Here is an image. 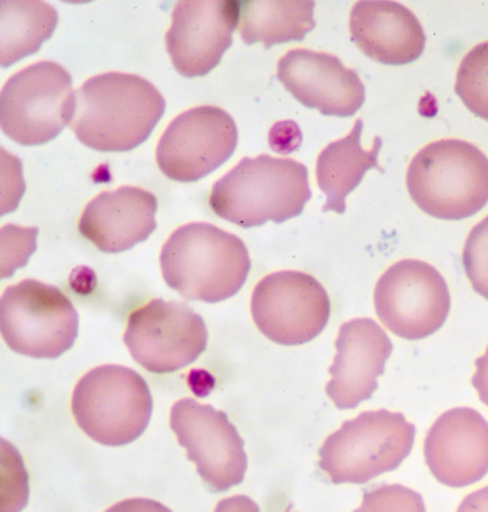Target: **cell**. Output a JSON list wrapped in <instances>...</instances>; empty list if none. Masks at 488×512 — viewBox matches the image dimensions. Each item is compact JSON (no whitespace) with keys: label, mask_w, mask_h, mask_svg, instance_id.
Listing matches in <instances>:
<instances>
[{"label":"cell","mask_w":488,"mask_h":512,"mask_svg":"<svg viewBox=\"0 0 488 512\" xmlns=\"http://www.w3.org/2000/svg\"><path fill=\"white\" fill-rule=\"evenodd\" d=\"M165 99L141 76L108 72L76 94L72 131L98 152H129L146 142L165 113Z\"/></svg>","instance_id":"cell-1"},{"label":"cell","mask_w":488,"mask_h":512,"mask_svg":"<svg viewBox=\"0 0 488 512\" xmlns=\"http://www.w3.org/2000/svg\"><path fill=\"white\" fill-rule=\"evenodd\" d=\"M160 266L165 282L182 297L215 304L241 291L252 264L240 238L207 222H193L164 244Z\"/></svg>","instance_id":"cell-2"},{"label":"cell","mask_w":488,"mask_h":512,"mask_svg":"<svg viewBox=\"0 0 488 512\" xmlns=\"http://www.w3.org/2000/svg\"><path fill=\"white\" fill-rule=\"evenodd\" d=\"M310 198L308 169L303 164L264 154L244 158L216 182L209 204L221 219L252 228L295 219Z\"/></svg>","instance_id":"cell-3"},{"label":"cell","mask_w":488,"mask_h":512,"mask_svg":"<svg viewBox=\"0 0 488 512\" xmlns=\"http://www.w3.org/2000/svg\"><path fill=\"white\" fill-rule=\"evenodd\" d=\"M407 187L424 213L441 220L468 219L488 203V159L474 144L442 139L415 155Z\"/></svg>","instance_id":"cell-4"},{"label":"cell","mask_w":488,"mask_h":512,"mask_svg":"<svg viewBox=\"0 0 488 512\" xmlns=\"http://www.w3.org/2000/svg\"><path fill=\"white\" fill-rule=\"evenodd\" d=\"M153 398L144 378L129 367L104 365L83 376L72 394V414L93 441L122 447L147 430Z\"/></svg>","instance_id":"cell-5"},{"label":"cell","mask_w":488,"mask_h":512,"mask_svg":"<svg viewBox=\"0 0 488 512\" xmlns=\"http://www.w3.org/2000/svg\"><path fill=\"white\" fill-rule=\"evenodd\" d=\"M415 433L402 414L366 411L326 439L320 469L335 484L369 482L401 466L412 452Z\"/></svg>","instance_id":"cell-6"},{"label":"cell","mask_w":488,"mask_h":512,"mask_svg":"<svg viewBox=\"0 0 488 512\" xmlns=\"http://www.w3.org/2000/svg\"><path fill=\"white\" fill-rule=\"evenodd\" d=\"M75 110L71 76L53 61L27 66L10 77L0 94V126L21 146L53 141L71 124Z\"/></svg>","instance_id":"cell-7"},{"label":"cell","mask_w":488,"mask_h":512,"mask_svg":"<svg viewBox=\"0 0 488 512\" xmlns=\"http://www.w3.org/2000/svg\"><path fill=\"white\" fill-rule=\"evenodd\" d=\"M79 314L60 289L25 280L5 289L0 300V330L15 353L57 359L79 336Z\"/></svg>","instance_id":"cell-8"},{"label":"cell","mask_w":488,"mask_h":512,"mask_svg":"<svg viewBox=\"0 0 488 512\" xmlns=\"http://www.w3.org/2000/svg\"><path fill=\"white\" fill-rule=\"evenodd\" d=\"M375 309L382 324L408 341L424 339L445 325L451 296L445 278L420 260H403L381 276Z\"/></svg>","instance_id":"cell-9"},{"label":"cell","mask_w":488,"mask_h":512,"mask_svg":"<svg viewBox=\"0 0 488 512\" xmlns=\"http://www.w3.org/2000/svg\"><path fill=\"white\" fill-rule=\"evenodd\" d=\"M124 341L144 369L171 374L203 354L208 330L202 316L187 304L154 299L130 315Z\"/></svg>","instance_id":"cell-10"},{"label":"cell","mask_w":488,"mask_h":512,"mask_svg":"<svg viewBox=\"0 0 488 512\" xmlns=\"http://www.w3.org/2000/svg\"><path fill=\"white\" fill-rule=\"evenodd\" d=\"M330 314L325 288L303 272H275L263 278L253 292L255 325L276 344L291 347L312 342L325 330Z\"/></svg>","instance_id":"cell-11"},{"label":"cell","mask_w":488,"mask_h":512,"mask_svg":"<svg viewBox=\"0 0 488 512\" xmlns=\"http://www.w3.org/2000/svg\"><path fill=\"white\" fill-rule=\"evenodd\" d=\"M170 425L210 492L242 483L248 467L244 442L223 411L182 399L171 409Z\"/></svg>","instance_id":"cell-12"},{"label":"cell","mask_w":488,"mask_h":512,"mask_svg":"<svg viewBox=\"0 0 488 512\" xmlns=\"http://www.w3.org/2000/svg\"><path fill=\"white\" fill-rule=\"evenodd\" d=\"M237 143V126L225 110L194 108L166 128L157 148L158 165L170 180L196 182L224 165Z\"/></svg>","instance_id":"cell-13"},{"label":"cell","mask_w":488,"mask_h":512,"mask_svg":"<svg viewBox=\"0 0 488 512\" xmlns=\"http://www.w3.org/2000/svg\"><path fill=\"white\" fill-rule=\"evenodd\" d=\"M241 2L183 0L175 5L166 48L179 74L188 79L208 75L232 46L240 24Z\"/></svg>","instance_id":"cell-14"},{"label":"cell","mask_w":488,"mask_h":512,"mask_svg":"<svg viewBox=\"0 0 488 512\" xmlns=\"http://www.w3.org/2000/svg\"><path fill=\"white\" fill-rule=\"evenodd\" d=\"M277 79L304 107L326 116L349 118L365 102L364 83L357 72L335 55L291 50L279 61Z\"/></svg>","instance_id":"cell-15"},{"label":"cell","mask_w":488,"mask_h":512,"mask_svg":"<svg viewBox=\"0 0 488 512\" xmlns=\"http://www.w3.org/2000/svg\"><path fill=\"white\" fill-rule=\"evenodd\" d=\"M425 459L432 475L445 486L468 487L488 472V424L478 411H447L425 439Z\"/></svg>","instance_id":"cell-16"},{"label":"cell","mask_w":488,"mask_h":512,"mask_svg":"<svg viewBox=\"0 0 488 512\" xmlns=\"http://www.w3.org/2000/svg\"><path fill=\"white\" fill-rule=\"evenodd\" d=\"M336 349L326 393L338 409H356L373 397L393 345L374 320L356 319L341 326Z\"/></svg>","instance_id":"cell-17"},{"label":"cell","mask_w":488,"mask_h":512,"mask_svg":"<svg viewBox=\"0 0 488 512\" xmlns=\"http://www.w3.org/2000/svg\"><path fill=\"white\" fill-rule=\"evenodd\" d=\"M157 210V198L142 188L103 192L83 211L80 232L103 253L126 252L155 231Z\"/></svg>","instance_id":"cell-18"},{"label":"cell","mask_w":488,"mask_h":512,"mask_svg":"<svg viewBox=\"0 0 488 512\" xmlns=\"http://www.w3.org/2000/svg\"><path fill=\"white\" fill-rule=\"evenodd\" d=\"M353 41L377 63L407 65L424 53L426 36L417 16L395 2H359L349 21Z\"/></svg>","instance_id":"cell-19"},{"label":"cell","mask_w":488,"mask_h":512,"mask_svg":"<svg viewBox=\"0 0 488 512\" xmlns=\"http://www.w3.org/2000/svg\"><path fill=\"white\" fill-rule=\"evenodd\" d=\"M363 127V121L358 120L347 137L329 144L319 155L316 180L327 197L324 213H345L348 194L359 186L366 172L371 169L382 172L379 165L381 138L376 137L373 148L364 150L360 144Z\"/></svg>","instance_id":"cell-20"},{"label":"cell","mask_w":488,"mask_h":512,"mask_svg":"<svg viewBox=\"0 0 488 512\" xmlns=\"http://www.w3.org/2000/svg\"><path fill=\"white\" fill-rule=\"evenodd\" d=\"M314 2H241L240 32L244 43L301 42L315 27Z\"/></svg>","instance_id":"cell-21"},{"label":"cell","mask_w":488,"mask_h":512,"mask_svg":"<svg viewBox=\"0 0 488 512\" xmlns=\"http://www.w3.org/2000/svg\"><path fill=\"white\" fill-rule=\"evenodd\" d=\"M59 16L44 2L0 4V63L3 68L35 54L53 36Z\"/></svg>","instance_id":"cell-22"},{"label":"cell","mask_w":488,"mask_h":512,"mask_svg":"<svg viewBox=\"0 0 488 512\" xmlns=\"http://www.w3.org/2000/svg\"><path fill=\"white\" fill-rule=\"evenodd\" d=\"M456 93L471 113L488 121V42L471 49L463 59Z\"/></svg>","instance_id":"cell-23"},{"label":"cell","mask_w":488,"mask_h":512,"mask_svg":"<svg viewBox=\"0 0 488 512\" xmlns=\"http://www.w3.org/2000/svg\"><path fill=\"white\" fill-rule=\"evenodd\" d=\"M463 265L474 291L488 300V216L471 230L463 250Z\"/></svg>","instance_id":"cell-24"},{"label":"cell","mask_w":488,"mask_h":512,"mask_svg":"<svg viewBox=\"0 0 488 512\" xmlns=\"http://www.w3.org/2000/svg\"><path fill=\"white\" fill-rule=\"evenodd\" d=\"M37 235V228H21L14 225L2 228L3 278L13 276L16 269L27 264L33 252L19 247L35 244Z\"/></svg>","instance_id":"cell-25"},{"label":"cell","mask_w":488,"mask_h":512,"mask_svg":"<svg viewBox=\"0 0 488 512\" xmlns=\"http://www.w3.org/2000/svg\"><path fill=\"white\" fill-rule=\"evenodd\" d=\"M471 383L478 391L481 402L488 406V347L485 355L476 360V374Z\"/></svg>","instance_id":"cell-26"}]
</instances>
